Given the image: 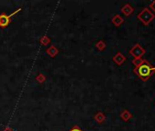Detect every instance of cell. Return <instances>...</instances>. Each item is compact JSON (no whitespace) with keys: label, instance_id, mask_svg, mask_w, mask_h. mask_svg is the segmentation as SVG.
Masks as SVG:
<instances>
[{"label":"cell","instance_id":"cell-5","mask_svg":"<svg viewBox=\"0 0 155 131\" xmlns=\"http://www.w3.org/2000/svg\"><path fill=\"white\" fill-rule=\"evenodd\" d=\"M120 11H121V13H122L124 16L129 17V16H130V15L133 13L134 8H133L130 4H125V5L122 6V8H120Z\"/></svg>","mask_w":155,"mask_h":131},{"label":"cell","instance_id":"cell-12","mask_svg":"<svg viewBox=\"0 0 155 131\" xmlns=\"http://www.w3.org/2000/svg\"><path fill=\"white\" fill-rule=\"evenodd\" d=\"M40 42L43 46H47L49 42H50V39L48 37H43L41 39H40Z\"/></svg>","mask_w":155,"mask_h":131},{"label":"cell","instance_id":"cell-15","mask_svg":"<svg viewBox=\"0 0 155 131\" xmlns=\"http://www.w3.org/2000/svg\"><path fill=\"white\" fill-rule=\"evenodd\" d=\"M45 79H46V78H45V77H44V76H43L42 74H40V75H39L38 77H37V80H38L39 82H43V81H44Z\"/></svg>","mask_w":155,"mask_h":131},{"label":"cell","instance_id":"cell-8","mask_svg":"<svg viewBox=\"0 0 155 131\" xmlns=\"http://www.w3.org/2000/svg\"><path fill=\"white\" fill-rule=\"evenodd\" d=\"M132 117V114L127 110V109H124L121 113H120V118L123 120V121H129L130 118Z\"/></svg>","mask_w":155,"mask_h":131},{"label":"cell","instance_id":"cell-10","mask_svg":"<svg viewBox=\"0 0 155 131\" xmlns=\"http://www.w3.org/2000/svg\"><path fill=\"white\" fill-rule=\"evenodd\" d=\"M105 119H106L105 115H104L103 113H101V112H99V113H97V114L95 115V120H96L98 123H102Z\"/></svg>","mask_w":155,"mask_h":131},{"label":"cell","instance_id":"cell-17","mask_svg":"<svg viewBox=\"0 0 155 131\" xmlns=\"http://www.w3.org/2000/svg\"><path fill=\"white\" fill-rule=\"evenodd\" d=\"M3 131H14L12 128H10V127H6Z\"/></svg>","mask_w":155,"mask_h":131},{"label":"cell","instance_id":"cell-16","mask_svg":"<svg viewBox=\"0 0 155 131\" xmlns=\"http://www.w3.org/2000/svg\"><path fill=\"white\" fill-rule=\"evenodd\" d=\"M69 131H83L82 129H81L79 126H73Z\"/></svg>","mask_w":155,"mask_h":131},{"label":"cell","instance_id":"cell-14","mask_svg":"<svg viewBox=\"0 0 155 131\" xmlns=\"http://www.w3.org/2000/svg\"><path fill=\"white\" fill-rule=\"evenodd\" d=\"M150 11L152 13H155V1H152L150 4Z\"/></svg>","mask_w":155,"mask_h":131},{"label":"cell","instance_id":"cell-13","mask_svg":"<svg viewBox=\"0 0 155 131\" xmlns=\"http://www.w3.org/2000/svg\"><path fill=\"white\" fill-rule=\"evenodd\" d=\"M96 46H97V48H98V49H100V50H103V49H105V47H106V44H105L103 41H100V42L96 45Z\"/></svg>","mask_w":155,"mask_h":131},{"label":"cell","instance_id":"cell-4","mask_svg":"<svg viewBox=\"0 0 155 131\" xmlns=\"http://www.w3.org/2000/svg\"><path fill=\"white\" fill-rule=\"evenodd\" d=\"M18 11H20V9H18V11L14 12L11 16L17 14ZM11 16H8L6 13H2L1 15H0V27H8V26L10 24V22H11V20H10Z\"/></svg>","mask_w":155,"mask_h":131},{"label":"cell","instance_id":"cell-7","mask_svg":"<svg viewBox=\"0 0 155 131\" xmlns=\"http://www.w3.org/2000/svg\"><path fill=\"white\" fill-rule=\"evenodd\" d=\"M111 21H112L113 25H114V26H116V27H120V26H121V25L123 24V22H124L123 18H122L120 15H115V16L112 18Z\"/></svg>","mask_w":155,"mask_h":131},{"label":"cell","instance_id":"cell-6","mask_svg":"<svg viewBox=\"0 0 155 131\" xmlns=\"http://www.w3.org/2000/svg\"><path fill=\"white\" fill-rule=\"evenodd\" d=\"M113 61L118 65V66H121L125 61H126V56L120 53V52H118L114 56H113Z\"/></svg>","mask_w":155,"mask_h":131},{"label":"cell","instance_id":"cell-3","mask_svg":"<svg viewBox=\"0 0 155 131\" xmlns=\"http://www.w3.org/2000/svg\"><path fill=\"white\" fill-rule=\"evenodd\" d=\"M146 53L145 49L140 45V44H135L130 49V54L134 57V58H137V57H142L143 55Z\"/></svg>","mask_w":155,"mask_h":131},{"label":"cell","instance_id":"cell-9","mask_svg":"<svg viewBox=\"0 0 155 131\" xmlns=\"http://www.w3.org/2000/svg\"><path fill=\"white\" fill-rule=\"evenodd\" d=\"M47 53H48L50 56L54 57V56L58 53V50L54 46H50L49 48H48V49H47Z\"/></svg>","mask_w":155,"mask_h":131},{"label":"cell","instance_id":"cell-11","mask_svg":"<svg viewBox=\"0 0 155 131\" xmlns=\"http://www.w3.org/2000/svg\"><path fill=\"white\" fill-rule=\"evenodd\" d=\"M144 60H145V59L142 58V57H137V58H133L131 62H132V64L135 66V68H136V67H139L140 65H141V64L143 63Z\"/></svg>","mask_w":155,"mask_h":131},{"label":"cell","instance_id":"cell-2","mask_svg":"<svg viewBox=\"0 0 155 131\" xmlns=\"http://www.w3.org/2000/svg\"><path fill=\"white\" fill-rule=\"evenodd\" d=\"M137 18L144 25V26H148L150 25L155 18V14L152 13L150 8H143L137 16Z\"/></svg>","mask_w":155,"mask_h":131},{"label":"cell","instance_id":"cell-1","mask_svg":"<svg viewBox=\"0 0 155 131\" xmlns=\"http://www.w3.org/2000/svg\"><path fill=\"white\" fill-rule=\"evenodd\" d=\"M154 72H155V68H153L152 65L147 60H144L141 65L133 69V73L137 75L144 82H146L152 76Z\"/></svg>","mask_w":155,"mask_h":131}]
</instances>
